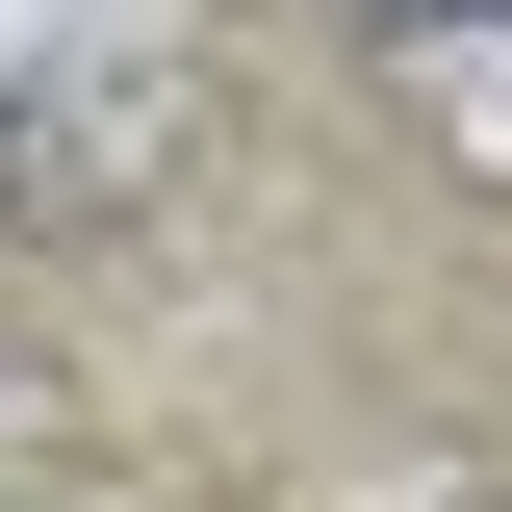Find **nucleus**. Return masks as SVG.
Returning a JSON list of instances; mask_svg holds the SVG:
<instances>
[{
	"label": "nucleus",
	"instance_id": "obj_1",
	"mask_svg": "<svg viewBox=\"0 0 512 512\" xmlns=\"http://www.w3.org/2000/svg\"><path fill=\"white\" fill-rule=\"evenodd\" d=\"M384 26H487V0H384Z\"/></svg>",
	"mask_w": 512,
	"mask_h": 512
}]
</instances>
